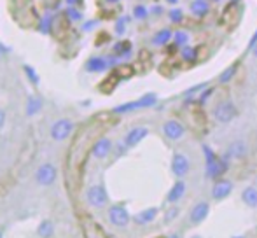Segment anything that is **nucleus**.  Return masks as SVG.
I'll return each mask as SVG.
<instances>
[{"instance_id": "obj_8", "label": "nucleus", "mask_w": 257, "mask_h": 238, "mask_svg": "<svg viewBox=\"0 0 257 238\" xmlns=\"http://www.w3.org/2000/svg\"><path fill=\"white\" fill-rule=\"evenodd\" d=\"M34 156H35V144H34V140H32V139H28L27 144L23 146V149H21L20 156H18L13 172H16V174H18V170L28 167V165H30V161L34 160Z\"/></svg>"}, {"instance_id": "obj_40", "label": "nucleus", "mask_w": 257, "mask_h": 238, "mask_svg": "<svg viewBox=\"0 0 257 238\" xmlns=\"http://www.w3.org/2000/svg\"><path fill=\"white\" fill-rule=\"evenodd\" d=\"M108 4H115V2H119V0H107Z\"/></svg>"}, {"instance_id": "obj_15", "label": "nucleus", "mask_w": 257, "mask_h": 238, "mask_svg": "<svg viewBox=\"0 0 257 238\" xmlns=\"http://www.w3.org/2000/svg\"><path fill=\"white\" fill-rule=\"evenodd\" d=\"M210 214V205L206 201H198L189 212V221L193 224H201Z\"/></svg>"}, {"instance_id": "obj_21", "label": "nucleus", "mask_w": 257, "mask_h": 238, "mask_svg": "<svg viewBox=\"0 0 257 238\" xmlns=\"http://www.w3.org/2000/svg\"><path fill=\"white\" fill-rule=\"evenodd\" d=\"M158 208L156 207H151V208H146V210L139 212V214L135 215V221L139 222V224H149V222H153L156 219V215H158Z\"/></svg>"}, {"instance_id": "obj_22", "label": "nucleus", "mask_w": 257, "mask_h": 238, "mask_svg": "<svg viewBox=\"0 0 257 238\" xmlns=\"http://www.w3.org/2000/svg\"><path fill=\"white\" fill-rule=\"evenodd\" d=\"M119 79H121V77H119V75L115 74V70H114L112 74H108L107 77H105L103 81L100 82V89H102L103 93H110L112 89H114L115 86H117Z\"/></svg>"}, {"instance_id": "obj_46", "label": "nucleus", "mask_w": 257, "mask_h": 238, "mask_svg": "<svg viewBox=\"0 0 257 238\" xmlns=\"http://www.w3.org/2000/svg\"><path fill=\"white\" fill-rule=\"evenodd\" d=\"M255 180H257V179H255Z\"/></svg>"}, {"instance_id": "obj_27", "label": "nucleus", "mask_w": 257, "mask_h": 238, "mask_svg": "<svg viewBox=\"0 0 257 238\" xmlns=\"http://www.w3.org/2000/svg\"><path fill=\"white\" fill-rule=\"evenodd\" d=\"M236 65H231V67H227L226 70L222 72V74L219 75V82L220 84H226V82H229L231 79L234 77V74H236Z\"/></svg>"}, {"instance_id": "obj_5", "label": "nucleus", "mask_w": 257, "mask_h": 238, "mask_svg": "<svg viewBox=\"0 0 257 238\" xmlns=\"http://www.w3.org/2000/svg\"><path fill=\"white\" fill-rule=\"evenodd\" d=\"M81 229L84 238H108L105 229L89 215H82L81 217Z\"/></svg>"}, {"instance_id": "obj_6", "label": "nucleus", "mask_w": 257, "mask_h": 238, "mask_svg": "<svg viewBox=\"0 0 257 238\" xmlns=\"http://www.w3.org/2000/svg\"><path fill=\"white\" fill-rule=\"evenodd\" d=\"M191 170V161L189 156L184 153H175L172 156V174L177 179H184Z\"/></svg>"}, {"instance_id": "obj_4", "label": "nucleus", "mask_w": 257, "mask_h": 238, "mask_svg": "<svg viewBox=\"0 0 257 238\" xmlns=\"http://www.w3.org/2000/svg\"><path fill=\"white\" fill-rule=\"evenodd\" d=\"M212 116L217 123H220V125H227V123H231L233 119H236L238 109L231 100H222V102H219L213 107Z\"/></svg>"}, {"instance_id": "obj_43", "label": "nucleus", "mask_w": 257, "mask_h": 238, "mask_svg": "<svg viewBox=\"0 0 257 238\" xmlns=\"http://www.w3.org/2000/svg\"><path fill=\"white\" fill-rule=\"evenodd\" d=\"M213 2H219V0H213Z\"/></svg>"}, {"instance_id": "obj_26", "label": "nucleus", "mask_w": 257, "mask_h": 238, "mask_svg": "<svg viewBox=\"0 0 257 238\" xmlns=\"http://www.w3.org/2000/svg\"><path fill=\"white\" fill-rule=\"evenodd\" d=\"M180 55H182L184 60L194 61V60H198V48H193V46H184L182 51H180Z\"/></svg>"}, {"instance_id": "obj_7", "label": "nucleus", "mask_w": 257, "mask_h": 238, "mask_svg": "<svg viewBox=\"0 0 257 238\" xmlns=\"http://www.w3.org/2000/svg\"><path fill=\"white\" fill-rule=\"evenodd\" d=\"M158 102L156 95H146L140 100H135V102H128L124 105H119L114 109L115 114H122V112H130V110H139V109H147V107H153L154 103Z\"/></svg>"}, {"instance_id": "obj_32", "label": "nucleus", "mask_w": 257, "mask_h": 238, "mask_svg": "<svg viewBox=\"0 0 257 238\" xmlns=\"http://www.w3.org/2000/svg\"><path fill=\"white\" fill-rule=\"evenodd\" d=\"M114 51L117 53V55H128V53L132 51V42H128V41L119 42V44H115Z\"/></svg>"}, {"instance_id": "obj_35", "label": "nucleus", "mask_w": 257, "mask_h": 238, "mask_svg": "<svg viewBox=\"0 0 257 238\" xmlns=\"http://www.w3.org/2000/svg\"><path fill=\"white\" fill-rule=\"evenodd\" d=\"M257 44V30H255V34L252 35V39H250V42H248V49H252L254 46Z\"/></svg>"}, {"instance_id": "obj_36", "label": "nucleus", "mask_w": 257, "mask_h": 238, "mask_svg": "<svg viewBox=\"0 0 257 238\" xmlns=\"http://www.w3.org/2000/svg\"><path fill=\"white\" fill-rule=\"evenodd\" d=\"M250 51H252V55H254V58H257V44L250 49Z\"/></svg>"}, {"instance_id": "obj_14", "label": "nucleus", "mask_w": 257, "mask_h": 238, "mask_svg": "<svg viewBox=\"0 0 257 238\" xmlns=\"http://www.w3.org/2000/svg\"><path fill=\"white\" fill-rule=\"evenodd\" d=\"M147 135H149V128H146V126H135V128H132L128 133H126V137H124L126 147L139 146Z\"/></svg>"}, {"instance_id": "obj_39", "label": "nucleus", "mask_w": 257, "mask_h": 238, "mask_svg": "<svg viewBox=\"0 0 257 238\" xmlns=\"http://www.w3.org/2000/svg\"><path fill=\"white\" fill-rule=\"evenodd\" d=\"M166 2H170V4H177L179 0H166Z\"/></svg>"}, {"instance_id": "obj_33", "label": "nucleus", "mask_w": 257, "mask_h": 238, "mask_svg": "<svg viewBox=\"0 0 257 238\" xmlns=\"http://www.w3.org/2000/svg\"><path fill=\"white\" fill-rule=\"evenodd\" d=\"M170 21H172V23H182L184 21V13L180 9H172L170 11Z\"/></svg>"}, {"instance_id": "obj_17", "label": "nucleus", "mask_w": 257, "mask_h": 238, "mask_svg": "<svg viewBox=\"0 0 257 238\" xmlns=\"http://www.w3.org/2000/svg\"><path fill=\"white\" fill-rule=\"evenodd\" d=\"M247 153H248V147L243 140H234V142H231L226 151L227 156L233 158V160H243V158L247 156Z\"/></svg>"}, {"instance_id": "obj_42", "label": "nucleus", "mask_w": 257, "mask_h": 238, "mask_svg": "<svg viewBox=\"0 0 257 238\" xmlns=\"http://www.w3.org/2000/svg\"><path fill=\"white\" fill-rule=\"evenodd\" d=\"M233 238H245V236H233Z\"/></svg>"}, {"instance_id": "obj_24", "label": "nucleus", "mask_w": 257, "mask_h": 238, "mask_svg": "<svg viewBox=\"0 0 257 238\" xmlns=\"http://www.w3.org/2000/svg\"><path fill=\"white\" fill-rule=\"evenodd\" d=\"M170 41H173V34H172V30H168V28H165V30H159L158 34L153 37V44L154 46H166Z\"/></svg>"}, {"instance_id": "obj_30", "label": "nucleus", "mask_w": 257, "mask_h": 238, "mask_svg": "<svg viewBox=\"0 0 257 238\" xmlns=\"http://www.w3.org/2000/svg\"><path fill=\"white\" fill-rule=\"evenodd\" d=\"M41 110V100L37 98H30L27 103V114L28 116H34L35 112H39Z\"/></svg>"}, {"instance_id": "obj_41", "label": "nucleus", "mask_w": 257, "mask_h": 238, "mask_svg": "<svg viewBox=\"0 0 257 238\" xmlns=\"http://www.w3.org/2000/svg\"><path fill=\"white\" fill-rule=\"evenodd\" d=\"M67 2H68V4H75L77 0H67Z\"/></svg>"}, {"instance_id": "obj_18", "label": "nucleus", "mask_w": 257, "mask_h": 238, "mask_svg": "<svg viewBox=\"0 0 257 238\" xmlns=\"http://www.w3.org/2000/svg\"><path fill=\"white\" fill-rule=\"evenodd\" d=\"M56 179V168L53 165H42L37 172V182L41 186H49V184L54 182Z\"/></svg>"}, {"instance_id": "obj_28", "label": "nucleus", "mask_w": 257, "mask_h": 238, "mask_svg": "<svg viewBox=\"0 0 257 238\" xmlns=\"http://www.w3.org/2000/svg\"><path fill=\"white\" fill-rule=\"evenodd\" d=\"M86 67H88V70L100 72V70H105V68H107V61L103 58H93V60H89V63L86 65Z\"/></svg>"}, {"instance_id": "obj_45", "label": "nucleus", "mask_w": 257, "mask_h": 238, "mask_svg": "<svg viewBox=\"0 0 257 238\" xmlns=\"http://www.w3.org/2000/svg\"><path fill=\"white\" fill-rule=\"evenodd\" d=\"M0 238H2V233H0Z\"/></svg>"}, {"instance_id": "obj_16", "label": "nucleus", "mask_w": 257, "mask_h": 238, "mask_svg": "<svg viewBox=\"0 0 257 238\" xmlns=\"http://www.w3.org/2000/svg\"><path fill=\"white\" fill-rule=\"evenodd\" d=\"M186 191H187V184L184 182L182 179H179L172 187H170L168 194H166V201H168V203H172V205L177 203V201H180L184 198Z\"/></svg>"}, {"instance_id": "obj_34", "label": "nucleus", "mask_w": 257, "mask_h": 238, "mask_svg": "<svg viewBox=\"0 0 257 238\" xmlns=\"http://www.w3.org/2000/svg\"><path fill=\"white\" fill-rule=\"evenodd\" d=\"M133 14H135V18H139V20H144V18L147 16V9L144 6H137L135 11H133Z\"/></svg>"}, {"instance_id": "obj_13", "label": "nucleus", "mask_w": 257, "mask_h": 238, "mask_svg": "<svg viewBox=\"0 0 257 238\" xmlns=\"http://www.w3.org/2000/svg\"><path fill=\"white\" fill-rule=\"evenodd\" d=\"M72 130H74L72 121H68V119H60V121H56L51 126V137L54 140H58V142H61V140H65L70 135Z\"/></svg>"}, {"instance_id": "obj_44", "label": "nucleus", "mask_w": 257, "mask_h": 238, "mask_svg": "<svg viewBox=\"0 0 257 238\" xmlns=\"http://www.w3.org/2000/svg\"><path fill=\"white\" fill-rule=\"evenodd\" d=\"M0 55H2V49H0Z\"/></svg>"}, {"instance_id": "obj_1", "label": "nucleus", "mask_w": 257, "mask_h": 238, "mask_svg": "<svg viewBox=\"0 0 257 238\" xmlns=\"http://www.w3.org/2000/svg\"><path fill=\"white\" fill-rule=\"evenodd\" d=\"M110 125L108 117L105 114L89 119L88 123L77 130V133L72 139V144L67 151L65 158V186L72 198H75L79 187L82 184V175H84V167L88 163L89 153H93V147L102 139V133L107 126Z\"/></svg>"}, {"instance_id": "obj_31", "label": "nucleus", "mask_w": 257, "mask_h": 238, "mask_svg": "<svg viewBox=\"0 0 257 238\" xmlns=\"http://www.w3.org/2000/svg\"><path fill=\"white\" fill-rule=\"evenodd\" d=\"M39 235L42 238H49L53 235V224L49 221H44L41 226H39Z\"/></svg>"}, {"instance_id": "obj_10", "label": "nucleus", "mask_w": 257, "mask_h": 238, "mask_svg": "<svg viewBox=\"0 0 257 238\" xmlns=\"http://www.w3.org/2000/svg\"><path fill=\"white\" fill-rule=\"evenodd\" d=\"M86 198H88L89 205H93V207H96V208H102L108 203V194H107V191H105L103 186L89 187Z\"/></svg>"}, {"instance_id": "obj_23", "label": "nucleus", "mask_w": 257, "mask_h": 238, "mask_svg": "<svg viewBox=\"0 0 257 238\" xmlns=\"http://www.w3.org/2000/svg\"><path fill=\"white\" fill-rule=\"evenodd\" d=\"M210 11V6L206 0H194L193 4H191V13L194 14L196 18H203L208 14Z\"/></svg>"}, {"instance_id": "obj_2", "label": "nucleus", "mask_w": 257, "mask_h": 238, "mask_svg": "<svg viewBox=\"0 0 257 238\" xmlns=\"http://www.w3.org/2000/svg\"><path fill=\"white\" fill-rule=\"evenodd\" d=\"M203 154L206 163V177L219 180L227 172V167H229L227 160L226 158H219L208 146H203Z\"/></svg>"}, {"instance_id": "obj_38", "label": "nucleus", "mask_w": 257, "mask_h": 238, "mask_svg": "<svg viewBox=\"0 0 257 238\" xmlns=\"http://www.w3.org/2000/svg\"><path fill=\"white\" fill-rule=\"evenodd\" d=\"M168 238H180V235H177V233H173L172 236H168Z\"/></svg>"}, {"instance_id": "obj_20", "label": "nucleus", "mask_w": 257, "mask_h": 238, "mask_svg": "<svg viewBox=\"0 0 257 238\" xmlns=\"http://www.w3.org/2000/svg\"><path fill=\"white\" fill-rule=\"evenodd\" d=\"M241 201L247 207L257 208V186H247L241 191Z\"/></svg>"}, {"instance_id": "obj_12", "label": "nucleus", "mask_w": 257, "mask_h": 238, "mask_svg": "<svg viewBox=\"0 0 257 238\" xmlns=\"http://www.w3.org/2000/svg\"><path fill=\"white\" fill-rule=\"evenodd\" d=\"M231 193H233V182H231V180L219 179V180H215V184L212 186V198L215 201L226 200Z\"/></svg>"}, {"instance_id": "obj_9", "label": "nucleus", "mask_w": 257, "mask_h": 238, "mask_svg": "<svg viewBox=\"0 0 257 238\" xmlns=\"http://www.w3.org/2000/svg\"><path fill=\"white\" fill-rule=\"evenodd\" d=\"M163 133L168 140H180L186 135V126L177 119H168L163 125Z\"/></svg>"}, {"instance_id": "obj_25", "label": "nucleus", "mask_w": 257, "mask_h": 238, "mask_svg": "<svg viewBox=\"0 0 257 238\" xmlns=\"http://www.w3.org/2000/svg\"><path fill=\"white\" fill-rule=\"evenodd\" d=\"M173 44L184 48V46H189V34L186 30H177L173 32Z\"/></svg>"}, {"instance_id": "obj_19", "label": "nucleus", "mask_w": 257, "mask_h": 238, "mask_svg": "<svg viewBox=\"0 0 257 238\" xmlns=\"http://www.w3.org/2000/svg\"><path fill=\"white\" fill-rule=\"evenodd\" d=\"M112 149V142L108 139H98V142L95 144V147H93V156L98 158V160H103V158L108 156V153H110Z\"/></svg>"}, {"instance_id": "obj_3", "label": "nucleus", "mask_w": 257, "mask_h": 238, "mask_svg": "<svg viewBox=\"0 0 257 238\" xmlns=\"http://www.w3.org/2000/svg\"><path fill=\"white\" fill-rule=\"evenodd\" d=\"M241 16H243V6L236 0L229 2L226 7H224L222 14H220V23L226 28H234L238 27V23L241 21Z\"/></svg>"}, {"instance_id": "obj_29", "label": "nucleus", "mask_w": 257, "mask_h": 238, "mask_svg": "<svg viewBox=\"0 0 257 238\" xmlns=\"http://www.w3.org/2000/svg\"><path fill=\"white\" fill-rule=\"evenodd\" d=\"M115 74H117L121 79L122 77L128 79V77H132V75L135 74V68H133L132 65H121V67L115 68Z\"/></svg>"}, {"instance_id": "obj_37", "label": "nucleus", "mask_w": 257, "mask_h": 238, "mask_svg": "<svg viewBox=\"0 0 257 238\" xmlns=\"http://www.w3.org/2000/svg\"><path fill=\"white\" fill-rule=\"evenodd\" d=\"M2 121H4V112L0 110V126H2Z\"/></svg>"}, {"instance_id": "obj_11", "label": "nucleus", "mask_w": 257, "mask_h": 238, "mask_svg": "<svg viewBox=\"0 0 257 238\" xmlns=\"http://www.w3.org/2000/svg\"><path fill=\"white\" fill-rule=\"evenodd\" d=\"M108 221L114 226H117V228H124L130 222L128 210H126L124 207H121V205H114V207H110V210H108Z\"/></svg>"}]
</instances>
